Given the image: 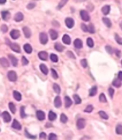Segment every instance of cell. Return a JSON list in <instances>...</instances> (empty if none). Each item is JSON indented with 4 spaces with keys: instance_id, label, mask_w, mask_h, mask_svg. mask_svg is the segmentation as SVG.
Returning <instances> with one entry per match:
<instances>
[{
    "instance_id": "obj_1",
    "label": "cell",
    "mask_w": 122,
    "mask_h": 140,
    "mask_svg": "<svg viewBox=\"0 0 122 140\" xmlns=\"http://www.w3.org/2000/svg\"><path fill=\"white\" fill-rule=\"evenodd\" d=\"M80 15L81 17V19H82L83 21L88 22L90 20V15L88 13V12H86V10H81L80 12Z\"/></svg>"
},
{
    "instance_id": "obj_2",
    "label": "cell",
    "mask_w": 122,
    "mask_h": 140,
    "mask_svg": "<svg viewBox=\"0 0 122 140\" xmlns=\"http://www.w3.org/2000/svg\"><path fill=\"white\" fill-rule=\"evenodd\" d=\"M7 78L8 79L10 80V81H12V82H15L17 80V73L13 71V70H10L7 73Z\"/></svg>"
},
{
    "instance_id": "obj_3",
    "label": "cell",
    "mask_w": 122,
    "mask_h": 140,
    "mask_svg": "<svg viewBox=\"0 0 122 140\" xmlns=\"http://www.w3.org/2000/svg\"><path fill=\"white\" fill-rule=\"evenodd\" d=\"M39 41L43 45H45L48 42V37L45 32H41L39 34Z\"/></svg>"
},
{
    "instance_id": "obj_4",
    "label": "cell",
    "mask_w": 122,
    "mask_h": 140,
    "mask_svg": "<svg viewBox=\"0 0 122 140\" xmlns=\"http://www.w3.org/2000/svg\"><path fill=\"white\" fill-rule=\"evenodd\" d=\"M76 126L78 129H83L86 126V120L83 119H79L77 121Z\"/></svg>"
},
{
    "instance_id": "obj_5",
    "label": "cell",
    "mask_w": 122,
    "mask_h": 140,
    "mask_svg": "<svg viewBox=\"0 0 122 140\" xmlns=\"http://www.w3.org/2000/svg\"><path fill=\"white\" fill-rule=\"evenodd\" d=\"M10 36L12 37V39L16 40V39H17V38L20 37V31L17 30H15H15H12L10 32Z\"/></svg>"
},
{
    "instance_id": "obj_6",
    "label": "cell",
    "mask_w": 122,
    "mask_h": 140,
    "mask_svg": "<svg viewBox=\"0 0 122 140\" xmlns=\"http://www.w3.org/2000/svg\"><path fill=\"white\" fill-rule=\"evenodd\" d=\"M74 20H73V18H71V17H68V18H66L65 19V25H66V26L68 27V28H73V26H74Z\"/></svg>"
},
{
    "instance_id": "obj_7",
    "label": "cell",
    "mask_w": 122,
    "mask_h": 140,
    "mask_svg": "<svg viewBox=\"0 0 122 140\" xmlns=\"http://www.w3.org/2000/svg\"><path fill=\"white\" fill-rule=\"evenodd\" d=\"M2 116L3 120L5 121V122H7V123L10 122V121H11V119H12L10 114L7 111H4V112L2 114Z\"/></svg>"
},
{
    "instance_id": "obj_8",
    "label": "cell",
    "mask_w": 122,
    "mask_h": 140,
    "mask_svg": "<svg viewBox=\"0 0 122 140\" xmlns=\"http://www.w3.org/2000/svg\"><path fill=\"white\" fill-rule=\"evenodd\" d=\"M10 48L13 51H15L16 53H19L21 52L20 46L17 44H16V43H10Z\"/></svg>"
},
{
    "instance_id": "obj_9",
    "label": "cell",
    "mask_w": 122,
    "mask_h": 140,
    "mask_svg": "<svg viewBox=\"0 0 122 140\" xmlns=\"http://www.w3.org/2000/svg\"><path fill=\"white\" fill-rule=\"evenodd\" d=\"M36 115H37V119L39 121H43L45 119V114L43 111H40V110L37 111V113H36Z\"/></svg>"
},
{
    "instance_id": "obj_10",
    "label": "cell",
    "mask_w": 122,
    "mask_h": 140,
    "mask_svg": "<svg viewBox=\"0 0 122 140\" xmlns=\"http://www.w3.org/2000/svg\"><path fill=\"white\" fill-rule=\"evenodd\" d=\"M74 45L77 49H80L83 48V42L80 39H76L74 41Z\"/></svg>"
},
{
    "instance_id": "obj_11",
    "label": "cell",
    "mask_w": 122,
    "mask_h": 140,
    "mask_svg": "<svg viewBox=\"0 0 122 140\" xmlns=\"http://www.w3.org/2000/svg\"><path fill=\"white\" fill-rule=\"evenodd\" d=\"M38 57L42 60H47L48 59V53L45 51H40L38 53Z\"/></svg>"
},
{
    "instance_id": "obj_12",
    "label": "cell",
    "mask_w": 122,
    "mask_h": 140,
    "mask_svg": "<svg viewBox=\"0 0 122 140\" xmlns=\"http://www.w3.org/2000/svg\"><path fill=\"white\" fill-rule=\"evenodd\" d=\"M49 32H50V35L51 37V39L53 40H56L58 37V32L56 30L50 29Z\"/></svg>"
},
{
    "instance_id": "obj_13",
    "label": "cell",
    "mask_w": 122,
    "mask_h": 140,
    "mask_svg": "<svg viewBox=\"0 0 122 140\" xmlns=\"http://www.w3.org/2000/svg\"><path fill=\"white\" fill-rule=\"evenodd\" d=\"M12 127L17 129V130H21L22 129V126L21 124L19 123V121L16 119H14L13 122H12Z\"/></svg>"
},
{
    "instance_id": "obj_14",
    "label": "cell",
    "mask_w": 122,
    "mask_h": 140,
    "mask_svg": "<svg viewBox=\"0 0 122 140\" xmlns=\"http://www.w3.org/2000/svg\"><path fill=\"white\" fill-rule=\"evenodd\" d=\"M22 30H23V32H24V36H25L27 38H29V37H31V35H32L31 30H30L27 27H24L22 28Z\"/></svg>"
},
{
    "instance_id": "obj_15",
    "label": "cell",
    "mask_w": 122,
    "mask_h": 140,
    "mask_svg": "<svg viewBox=\"0 0 122 140\" xmlns=\"http://www.w3.org/2000/svg\"><path fill=\"white\" fill-rule=\"evenodd\" d=\"M9 58L10 59V61H11L12 64L13 65V66L16 67L18 64V60H17V58L13 55H9Z\"/></svg>"
},
{
    "instance_id": "obj_16",
    "label": "cell",
    "mask_w": 122,
    "mask_h": 140,
    "mask_svg": "<svg viewBox=\"0 0 122 140\" xmlns=\"http://www.w3.org/2000/svg\"><path fill=\"white\" fill-rule=\"evenodd\" d=\"M54 105L56 108H60L62 105V101H61V99L60 96H56L55 100H54Z\"/></svg>"
},
{
    "instance_id": "obj_17",
    "label": "cell",
    "mask_w": 122,
    "mask_h": 140,
    "mask_svg": "<svg viewBox=\"0 0 122 140\" xmlns=\"http://www.w3.org/2000/svg\"><path fill=\"white\" fill-rule=\"evenodd\" d=\"M0 64L2 65V66L5 67V68H8L10 66V63L9 61L5 58H0Z\"/></svg>"
},
{
    "instance_id": "obj_18",
    "label": "cell",
    "mask_w": 122,
    "mask_h": 140,
    "mask_svg": "<svg viewBox=\"0 0 122 140\" xmlns=\"http://www.w3.org/2000/svg\"><path fill=\"white\" fill-rule=\"evenodd\" d=\"M13 96L15 98V100H17V101H20L21 99H22V95L21 93L17 90H14L13 91Z\"/></svg>"
},
{
    "instance_id": "obj_19",
    "label": "cell",
    "mask_w": 122,
    "mask_h": 140,
    "mask_svg": "<svg viewBox=\"0 0 122 140\" xmlns=\"http://www.w3.org/2000/svg\"><path fill=\"white\" fill-rule=\"evenodd\" d=\"M62 40H63V42L66 45H70L71 43V39H70V37L68 35H66V34L64 35Z\"/></svg>"
},
{
    "instance_id": "obj_20",
    "label": "cell",
    "mask_w": 122,
    "mask_h": 140,
    "mask_svg": "<svg viewBox=\"0 0 122 140\" xmlns=\"http://www.w3.org/2000/svg\"><path fill=\"white\" fill-rule=\"evenodd\" d=\"M23 18H24V16H23L22 13H21V12H17L15 15V17H14V19L16 22H21V21H22Z\"/></svg>"
},
{
    "instance_id": "obj_21",
    "label": "cell",
    "mask_w": 122,
    "mask_h": 140,
    "mask_svg": "<svg viewBox=\"0 0 122 140\" xmlns=\"http://www.w3.org/2000/svg\"><path fill=\"white\" fill-rule=\"evenodd\" d=\"M72 100L69 96H65V106L66 108H69L72 105Z\"/></svg>"
},
{
    "instance_id": "obj_22",
    "label": "cell",
    "mask_w": 122,
    "mask_h": 140,
    "mask_svg": "<svg viewBox=\"0 0 122 140\" xmlns=\"http://www.w3.org/2000/svg\"><path fill=\"white\" fill-rule=\"evenodd\" d=\"M97 90H98V88L96 86H93L90 90H89V96H96V94L97 93Z\"/></svg>"
},
{
    "instance_id": "obj_23",
    "label": "cell",
    "mask_w": 122,
    "mask_h": 140,
    "mask_svg": "<svg viewBox=\"0 0 122 140\" xmlns=\"http://www.w3.org/2000/svg\"><path fill=\"white\" fill-rule=\"evenodd\" d=\"M39 69H40V70L42 71V73H44L45 75H47L48 73V69L47 66L45 64H40Z\"/></svg>"
},
{
    "instance_id": "obj_24",
    "label": "cell",
    "mask_w": 122,
    "mask_h": 140,
    "mask_svg": "<svg viewBox=\"0 0 122 140\" xmlns=\"http://www.w3.org/2000/svg\"><path fill=\"white\" fill-rule=\"evenodd\" d=\"M2 17L4 20H8L10 17V13L8 11H3L2 12Z\"/></svg>"
},
{
    "instance_id": "obj_25",
    "label": "cell",
    "mask_w": 122,
    "mask_h": 140,
    "mask_svg": "<svg viewBox=\"0 0 122 140\" xmlns=\"http://www.w3.org/2000/svg\"><path fill=\"white\" fill-rule=\"evenodd\" d=\"M24 51H25L27 53H28V54H30V53L32 52V47H31V45H29V44H25V45H24Z\"/></svg>"
},
{
    "instance_id": "obj_26",
    "label": "cell",
    "mask_w": 122,
    "mask_h": 140,
    "mask_svg": "<svg viewBox=\"0 0 122 140\" xmlns=\"http://www.w3.org/2000/svg\"><path fill=\"white\" fill-rule=\"evenodd\" d=\"M55 50H56L57 51H58V52H62V51H63V50H64V47H63L60 43L56 42V43L55 44Z\"/></svg>"
},
{
    "instance_id": "obj_27",
    "label": "cell",
    "mask_w": 122,
    "mask_h": 140,
    "mask_svg": "<svg viewBox=\"0 0 122 140\" xmlns=\"http://www.w3.org/2000/svg\"><path fill=\"white\" fill-rule=\"evenodd\" d=\"M56 118H57V115H56V114H55V113H54L53 111H50L49 112V114H48V119H49V120L53 121L55 120V119H56Z\"/></svg>"
},
{
    "instance_id": "obj_28",
    "label": "cell",
    "mask_w": 122,
    "mask_h": 140,
    "mask_svg": "<svg viewBox=\"0 0 122 140\" xmlns=\"http://www.w3.org/2000/svg\"><path fill=\"white\" fill-rule=\"evenodd\" d=\"M110 10H111V8H110V6H109V5H105V6L102 8V12L103 13V15H107L109 14Z\"/></svg>"
},
{
    "instance_id": "obj_29",
    "label": "cell",
    "mask_w": 122,
    "mask_h": 140,
    "mask_svg": "<svg viewBox=\"0 0 122 140\" xmlns=\"http://www.w3.org/2000/svg\"><path fill=\"white\" fill-rule=\"evenodd\" d=\"M103 23L108 27H111V20H110V19H108V18H107V17H103Z\"/></svg>"
},
{
    "instance_id": "obj_30",
    "label": "cell",
    "mask_w": 122,
    "mask_h": 140,
    "mask_svg": "<svg viewBox=\"0 0 122 140\" xmlns=\"http://www.w3.org/2000/svg\"><path fill=\"white\" fill-rule=\"evenodd\" d=\"M88 32H89L90 33H95L96 32V30H95V27L93 24H90L88 27Z\"/></svg>"
},
{
    "instance_id": "obj_31",
    "label": "cell",
    "mask_w": 122,
    "mask_h": 140,
    "mask_svg": "<svg viewBox=\"0 0 122 140\" xmlns=\"http://www.w3.org/2000/svg\"><path fill=\"white\" fill-rule=\"evenodd\" d=\"M73 99H74L75 104H80L81 103V99H80V98L78 95H77V94L73 95Z\"/></svg>"
},
{
    "instance_id": "obj_32",
    "label": "cell",
    "mask_w": 122,
    "mask_h": 140,
    "mask_svg": "<svg viewBox=\"0 0 122 140\" xmlns=\"http://www.w3.org/2000/svg\"><path fill=\"white\" fill-rule=\"evenodd\" d=\"M9 107H10V109L11 111V112L12 114H15L16 112V107H15V105L12 103V102H10L9 104Z\"/></svg>"
},
{
    "instance_id": "obj_33",
    "label": "cell",
    "mask_w": 122,
    "mask_h": 140,
    "mask_svg": "<svg viewBox=\"0 0 122 140\" xmlns=\"http://www.w3.org/2000/svg\"><path fill=\"white\" fill-rule=\"evenodd\" d=\"M121 80H120L118 78V79H115L113 81V85L115 86V87H117V88H118V87H120L121 85Z\"/></svg>"
},
{
    "instance_id": "obj_34",
    "label": "cell",
    "mask_w": 122,
    "mask_h": 140,
    "mask_svg": "<svg viewBox=\"0 0 122 140\" xmlns=\"http://www.w3.org/2000/svg\"><path fill=\"white\" fill-rule=\"evenodd\" d=\"M116 132L117 134H122V125L121 124H118L116 128Z\"/></svg>"
},
{
    "instance_id": "obj_35",
    "label": "cell",
    "mask_w": 122,
    "mask_h": 140,
    "mask_svg": "<svg viewBox=\"0 0 122 140\" xmlns=\"http://www.w3.org/2000/svg\"><path fill=\"white\" fill-rule=\"evenodd\" d=\"M98 114H99L100 116H101V118H103V119H108V116L107 115V114H106V112L103 111H100L98 112Z\"/></svg>"
},
{
    "instance_id": "obj_36",
    "label": "cell",
    "mask_w": 122,
    "mask_h": 140,
    "mask_svg": "<svg viewBox=\"0 0 122 140\" xmlns=\"http://www.w3.org/2000/svg\"><path fill=\"white\" fill-rule=\"evenodd\" d=\"M53 90H54V91H55L56 93H58V94H59V93H60V86H59L58 84H56V83H54V84H53Z\"/></svg>"
},
{
    "instance_id": "obj_37",
    "label": "cell",
    "mask_w": 122,
    "mask_h": 140,
    "mask_svg": "<svg viewBox=\"0 0 122 140\" xmlns=\"http://www.w3.org/2000/svg\"><path fill=\"white\" fill-rule=\"evenodd\" d=\"M68 0H60V3L58 4V9H61L62 7H63L66 5V3L68 2Z\"/></svg>"
},
{
    "instance_id": "obj_38",
    "label": "cell",
    "mask_w": 122,
    "mask_h": 140,
    "mask_svg": "<svg viewBox=\"0 0 122 140\" xmlns=\"http://www.w3.org/2000/svg\"><path fill=\"white\" fill-rule=\"evenodd\" d=\"M87 45H88V46L89 47V48H93V45H94V42H93V40H92V38L88 37L87 39Z\"/></svg>"
},
{
    "instance_id": "obj_39",
    "label": "cell",
    "mask_w": 122,
    "mask_h": 140,
    "mask_svg": "<svg viewBox=\"0 0 122 140\" xmlns=\"http://www.w3.org/2000/svg\"><path fill=\"white\" fill-rule=\"evenodd\" d=\"M60 121L62 122V123H66L67 121H68V117L66 116V115L65 114H62L61 115H60Z\"/></svg>"
},
{
    "instance_id": "obj_40",
    "label": "cell",
    "mask_w": 122,
    "mask_h": 140,
    "mask_svg": "<svg viewBox=\"0 0 122 140\" xmlns=\"http://www.w3.org/2000/svg\"><path fill=\"white\" fill-rule=\"evenodd\" d=\"M99 100H100V101L102 102V103H106V102H107V99H106V96H105V95H104V93H101V94L100 95V96H99Z\"/></svg>"
},
{
    "instance_id": "obj_41",
    "label": "cell",
    "mask_w": 122,
    "mask_h": 140,
    "mask_svg": "<svg viewBox=\"0 0 122 140\" xmlns=\"http://www.w3.org/2000/svg\"><path fill=\"white\" fill-rule=\"evenodd\" d=\"M48 139L49 140H58V136L55 134L51 133V134H50V135L48 136Z\"/></svg>"
},
{
    "instance_id": "obj_42",
    "label": "cell",
    "mask_w": 122,
    "mask_h": 140,
    "mask_svg": "<svg viewBox=\"0 0 122 140\" xmlns=\"http://www.w3.org/2000/svg\"><path fill=\"white\" fill-rule=\"evenodd\" d=\"M51 74H52V76L54 79H58V75L56 72V70L53 68L51 69Z\"/></svg>"
},
{
    "instance_id": "obj_43",
    "label": "cell",
    "mask_w": 122,
    "mask_h": 140,
    "mask_svg": "<svg viewBox=\"0 0 122 140\" xmlns=\"http://www.w3.org/2000/svg\"><path fill=\"white\" fill-rule=\"evenodd\" d=\"M50 59L53 63H57L58 61V58L56 55L55 54H51L50 55Z\"/></svg>"
},
{
    "instance_id": "obj_44",
    "label": "cell",
    "mask_w": 122,
    "mask_h": 140,
    "mask_svg": "<svg viewBox=\"0 0 122 140\" xmlns=\"http://www.w3.org/2000/svg\"><path fill=\"white\" fill-rule=\"evenodd\" d=\"M93 110V106L92 105H88V106H87V107L86 108V109H85V112H87V113H91V112H92V111Z\"/></svg>"
},
{
    "instance_id": "obj_45",
    "label": "cell",
    "mask_w": 122,
    "mask_h": 140,
    "mask_svg": "<svg viewBox=\"0 0 122 140\" xmlns=\"http://www.w3.org/2000/svg\"><path fill=\"white\" fill-rule=\"evenodd\" d=\"M20 116L22 118H25L26 117V114H25V111H24V106H22L21 109H20Z\"/></svg>"
},
{
    "instance_id": "obj_46",
    "label": "cell",
    "mask_w": 122,
    "mask_h": 140,
    "mask_svg": "<svg viewBox=\"0 0 122 140\" xmlns=\"http://www.w3.org/2000/svg\"><path fill=\"white\" fill-rule=\"evenodd\" d=\"M25 136L27 137V138H29V139H36V135H32V134H29L27 131V130H25Z\"/></svg>"
},
{
    "instance_id": "obj_47",
    "label": "cell",
    "mask_w": 122,
    "mask_h": 140,
    "mask_svg": "<svg viewBox=\"0 0 122 140\" xmlns=\"http://www.w3.org/2000/svg\"><path fill=\"white\" fill-rule=\"evenodd\" d=\"M115 39H116V41L117 42V43H118L119 45H122V38L120 37L117 34L115 35Z\"/></svg>"
},
{
    "instance_id": "obj_48",
    "label": "cell",
    "mask_w": 122,
    "mask_h": 140,
    "mask_svg": "<svg viewBox=\"0 0 122 140\" xmlns=\"http://www.w3.org/2000/svg\"><path fill=\"white\" fill-rule=\"evenodd\" d=\"M80 64L81 65H82L83 68H86L88 66V63H87V60L86 59H83L80 60Z\"/></svg>"
},
{
    "instance_id": "obj_49",
    "label": "cell",
    "mask_w": 122,
    "mask_h": 140,
    "mask_svg": "<svg viewBox=\"0 0 122 140\" xmlns=\"http://www.w3.org/2000/svg\"><path fill=\"white\" fill-rule=\"evenodd\" d=\"M22 65H27L28 63H29V60L25 58V57H22Z\"/></svg>"
},
{
    "instance_id": "obj_50",
    "label": "cell",
    "mask_w": 122,
    "mask_h": 140,
    "mask_svg": "<svg viewBox=\"0 0 122 140\" xmlns=\"http://www.w3.org/2000/svg\"><path fill=\"white\" fill-rule=\"evenodd\" d=\"M35 6H36L35 3H34V2H31V3H29V4H28V5H27V9H28V10H32V9H33L34 7H35Z\"/></svg>"
},
{
    "instance_id": "obj_51",
    "label": "cell",
    "mask_w": 122,
    "mask_h": 140,
    "mask_svg": "<svg viewBox=\"0 0 122 140\" xmlns=\"http://www.w3.org/2000/svg\"><path fill=\"white\" fill-rule=\"evenodd\" d=\"M108 93H109V95H110L111 98H113V94H114V90H113V88H108Z\"/></svg>"
},
{
    "instance_id": "obj_52",
    "label": "cell",
    "mask_w": 122,
    "mask_h": 140,
    "mask_svg": "<svg viewBox=\"0 0 122 140\" xmlns=\"http://www.w3.org/2000/svg\"><path fill=\"white\" fill-rule=\"evenodd\" d=\"M67 55H68L69 58H73V59L75 58V56L74 55V54H73V52H71V51H68V52H67Z\"/></svg>"
},
{
    "instance_id": "obj_53",
    "label": "cell",
    "mask_w": 122,
    "mask_h": 140,
    "mask_svg": "<svg viewBox=\"0 0 122 140\" xmlns=\"http://www.w3.org/2000/svg\"><path fill=\"white\" fill-rule=\"evenodd\" d=\"M81 29L83 30V32H88V27L85 25V24H81Z\"/></svg>"
},
{
    "instance_id": "obj_54",
    "label": "cell",
    "mask_w": 122,
    "mask_h": 140,
    "mask_svg": "<svg viewBox=\"0 0 122 140\" xmlns=\"http://www.w3.org/2000/svg\"><path fill=\"white\" fill-rule=\"evenodd\" d=\"M106 51H107L109 54H112L113 50H112V48H111V47H110V46H106Z\"/></svg>"
},
{
    "instance_id": "obj_55",
    "label": "cell",
    "mask_w": 122,
    "mask_h": 140,
    "mask_svg": "<svg viewBox=\"0 0 122 140\" xmlns=\"http://www.w3.org/2000/svg\"><path fill=\"white\" fill-rule=\"evenodd\" d=\"M1 29H2V30L3 32H7V30H8V27H7V25H3L2 26Z\"/></svg>"
},
{
    "instance_id": "obj_56",
    "label": "cell",
    "mask_w": 122,
    "mask_h": 140,
    "mask_svg": "<svg viewBox=\"0 0 122 140\" xmlns=\"http://www.w3.org/2000/svg\"><path fill=\"white\" fill-rule=\"evenodd\" d=\"M39 138L40 139H45L46 138V134L45 132H41L39 134Z\"/></svg>"
},
{
    "instance_id": "obj_57",
    "label": "cell",
    "mask_w": 122,
    "mask_h": 140,
    "mask_svg": "<svg viewBox=\"0 0 122 140\" xmlns=\"http://www.w3.org/2000/svg\"><path fill=\"white\" fill-rule=\"evenodd\" d=\"M118 78L120 80H122V72H121V71L118 72Z\"/></svg>"
},
{
    "instance_id": "obj_58",
    "label": "cell",
    "mask_w": 122,
    "mask_h": 140,
    "mask_svg": "<svg viewBox=\"0 0 122 140\" xmlns=\"http://www.w3.org/2000/svg\"><path fill=\"white\" fill-rule=\"evenodd\" d=\"M7 2V0H0V5H4Z\"/></svg>"
},
{
    "instance_id": "obj_59",
    "label": "cell",
    "mask_w": 122,
    "mask_h": 140,
    "mask_svg": "<svg viewBox=\"0 0 122 140\" xmlns=\"http://www.w3.org/2000/svg\"><path fill=\"white\" fill-rule=\"evenodd\" d=\"M75 1H76L77 2H85V1H86V0H75Z\"/></svg>"
},
{
    "instance_id": "obj_60",
    "label": "cell",
    "mask_w": 122,
    "mask_h": 140,
    "mask_svg": "<svg viewBox=\"0 0 122 140\" xmlns=\"http://www.w3.org/2000/svg\"><path fill=\"white\" fill-rule=\"evenodd\" d=\"M116 55H117V56H120V51L119 50H116Z\"/></svg>"
},
{
    "instance_id": "obj_61",
    "label": "cell",
    "mask_w": 122,
    "mask_h": 140,
    "mask_svg": "<svg viewBox=\"0 0 122 140\" xmlns=\"http://www.w3.org/2000/svg\"><path fill=\"white\" fill-rule=\"evenodd\" d=\"M120 27H121V30H122V22L120 23Z\"/></svg>"
},
{
    "instance_id": "obj_62",
    "label": "cell",
    "mask_w": 122,
    "mask_h": 140,
    "mask_svg": "<svg viewBox=\"0 0 122 140\" xmlns=\"http://www.w3.org/2000/svg\"><path fill=\"white\" fill-rule=\"evenodd\" d=\"M121 64H122V60H121Z\"/></svg>"
}]
</instances>
